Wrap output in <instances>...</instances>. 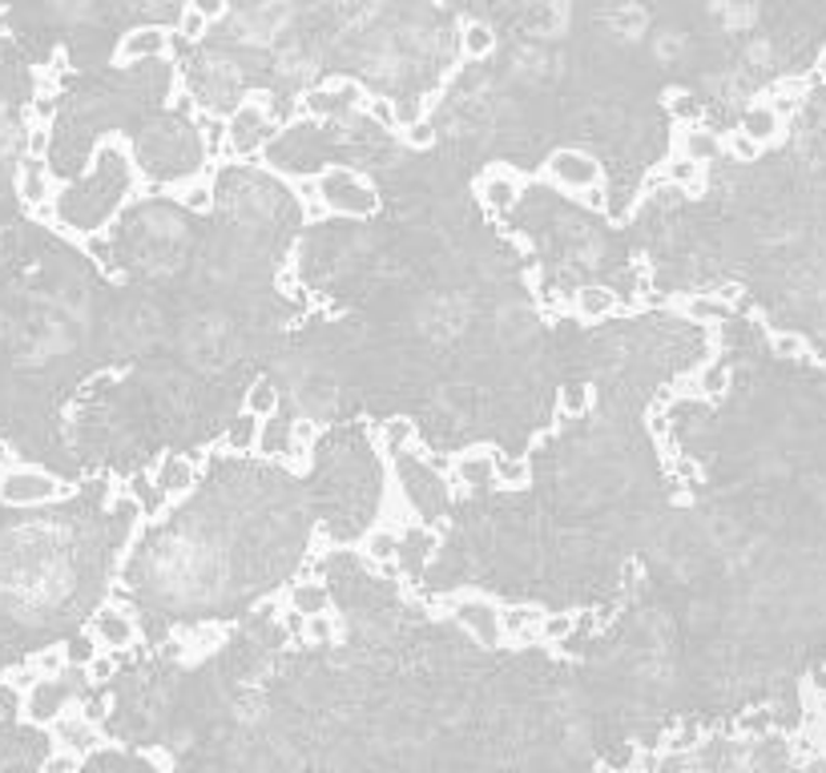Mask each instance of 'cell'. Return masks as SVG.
<instances>
[{
	"label": "cell",
	"mask_w": 826,
	"mask_h": 773,
	"mask_svg": "<svg viewBox=\"0 0 826 773\" xmlns=\"http://www.w3.org/2000/svg\"><path fill=\"white\" fill-rule=\"evenodd\" d=\"M722 746H710L722 765L718 773H826V761H795L786 733H754V737H718Z\"/></svg>",
	"instance_id": "obj_1"
},
{
	"label": "cell",
	"mask_w": 826,
	"mask_h": 773,
	"mask_svg": "<svg viewBox=\"0 0 826 773\" xmlns=\"http://www.w3.org/2000/svg\"><path fill=\"white\" fill-rule=\"evenodd\" d=\"M319 202H323L327 210L356 214V218H367V214L379 210V194H375L359 173H351V169H327V173H319Z\"/></svg>",
	"instance_id": "obj_2"
},
{
	"label": "cell",
	"mask_w": 826,
	"mask_h": 773,
	"mask_svg": "<svg viewBox=\"0 0 826 773\" xmlns=\"http://www.w3.org/2000/svg\"><path fill=\"white\" fill-rule=\"evenodd\" d=\"M69 488L61 484L57 476H49L41 467H13L0 476V504L9 507H33V504H49L65 495Z\"/></svg>",
	"instance_id": "obj_3"
},
{
	"label": "cell",
	"mask_w": 826,
	"mask_h": 773,
	"mask_svg": "<svg viewBox=\"0 0 826 773\" xmlns=\"http://www.w3.org/2000/svg\"><path fill=\"white\" fill-rule=\"evenodd\" d=\"M544 169H548V178H553L556 185L577 190V194L601 185V162H593V157L581 154V150H556V154L544 162Z\"/></svg>",
	"instance_id": "obj_4"
},
{
	"label": "cell",
	"mask_w": 826,
	"mask_h": 773,
	"mask_svg": "<svg viewBox=\"0 0 826 773\" xmlns=\"http://www.w3.org/2000/svg\"><path fill=\"white\" fill-rule=\"evenodd\" d=\"M452 617H456V624H464L472 636H480V645L496 648L500 641H504V613H496V608L488 605V601H480V596L456 601V605H452Z\"/></svg>",
	"instance_id": "obj_5"
},
{
	"label": "cell",
	"mask_w": 826,
	"mask_h": 773,
	"mask_svg": "<svg viewBox=\"0 0 826 773\" xmlns=\"http://www.w3.org/2000/svg\"><path fill=\"white\" fill-rule=\"evenodd\" d=\"M53 746L69 749V753H81V758H93V749L101 746V730L81 709H69V713L53 725Z\"/></svg>",
	"instance_id": "obj_6"
},
{
	"label": "cell",
	"mask_w": 826,
	"mask_h": 773,
	"mask_svg": "<svg viewBox=\"0 0 826 773\" xmlns=\"http://www.w3.org/2000/svg\"><path fill=\"white\" fill-rule=\"evenodd\" d=\"M170 49V28H162V25H142V28H133V33H126L121 41H117V61L121 65H138V61H154V56H162Z\"/></svg>",
	"instance_id": "obj_7"
},
{
	"label": "cell",
	"mask_w": 826,
	"mask_h": 773,
	"mask_svg": "<svg viewBox=\"0 0 826 773\" xmlns=\"http://www.w3.org/2000/svg\"><path fill=\"white\" fill-rule=\"evenodd\" d=\"M16 194L21 202L29 206V210H49V202H53V173L44 166L41 157H29L21 162V173H16Z\"/></svg>",
	"instance_id": "obj_8"
},
{
	"label": "cell",
	"mask_w": 826,
	"mask_h": 773,
	"mask_svg": "<svg viewBox=\"0 0 826 773\" xmlns=\"http://www.w3.org/2000/svg\"><path fill=\"white\" fill-rule=\"evenodd\" d=\"M89 636H93L105 653H121V648L133 645L138 624H133V617L121 613V608H101L98 617H93V624H89Z\"/></svg>",
	"instance_id": "obj_9"
},
{
	"label": "cell",
	"mask_w": 826,
	"mask_h": 773,
	"mask_svg": "<svg viewBox=\"0 0 826 773\" xmlns=\"http://www.w3.org/2000/svg\"><path fill=\"white\" fill-rule=\"evenodd\" d=\"M516 197H520V178H516L508 166H492L485 178H480V202H485L488 210H496V214L513 210Z\"/></svg>",
	"instance_id": "obj_10"
},
{
	"label": "cell",
	"mask_w": 826,
	"mask_h": 773,
	"mask_svg": "<svg viewBox=\"0 0 826 773\" xmlns=\"http://www.w3.org/2000/svg\"><path fill=\"white\" fill-rule=\"evenodd\" d=\"M783 126H786V121L778 117V113H774V105H770V101H758V105H750V109L741 113V121H738L741 133H746L750 141H758L762 150H766L770 141L783 138Z\"/></svg>",
	"instance_id": "obj_11"
},
{
	"label": "cell",
	"mask_w": 826,
	"mask_h": 773,
	"mask_svg": "<svg viewBox=\"0 0 826 773\" xmlns=\"http://www.w3.org/2000/svg\"><path fill=\"white\" fill-rule=\"evenodd\" d=\"M726 145H722V138L713 133V129H698V126H685L677 129V154L689 157V162H698V166H706V162H718V154H722Z\"/></svg>",
	"instance_id": "obj_12"
},
{
	"label": "cell",
	"mask_w": 826,
	"mask_h": 773,
	"mask_svg": "<svg viewBox=\"0 0 826 773\" xmlns=\"http://www.w3.org/2000/svg\"><path fill=\"white\" fill-rule=\"evenodd\" d=\"M154 484L170 495V500L173 495L190 492V484H194V464H190L185 455H166V460L157 464V472H154Z\"/></svg>",
	"instance_id": "obj_13"
},
{
	"label": "cell",
	"mask_w": 826,
	"mask_h": 773,
	"mask_svg": "<svg viewBox=\"0 0 826 773\" xmlns=\"http://www.w3.org/2000/svg\"><path fill=\"white\" fill-rule=\"evenodd\" d=\"M572 310H577V319L584 323H597V319H609L612 310H617V295L612 291H601V286H584L572 295Z\"/></svg>",
	"instance_id": "obj_14"
},
{
	"label": "cell",
	"mask_w": 826,
	"mask_h": 773,
	"mask_svg": "<svg viewBox=\"0 0 826 773\" xmlns=\"http://www.w3.org/2000/svg\"><path fill=\"white\" fill-rule=\"evenodd\" d=\"M327 584H319V580H302V584H291L286 592V605L291 613H302V617H319V613H327Z\"/></svg>",
	"instance_id": "obj_15"
},
{
	"label": "cell",
	"mask_w": 826,
	"mask_h": 773,
	"mask_svg": "<svg viewBox=\"0 0 826 773\" xmlns=\"http://www.w3.org/2000/svg\"><path fill=\"white\" fill-rule=\"evenodd\" d=\"M460 49H464L468 61H485V56H492V49H496V33L488 25H480V21H472V25H464V33H460Z\"/></svg>",
	"instance_id": "obj_16"
},
{
	"label": "cell",
	"mask_w": 826,
	"mask_h": 773,
	"mask_svg": "<svg viewBox=\"0 0 826 773\" xmlns=\"http://www.w3.org/2000/svg\"><path fill=\"white\" fill-rule=\"evenodd\" d=\"M258 439H262V420L246 411V415H238V420L227 427V439H222V443H227L230 451H255Z\"/></svg>",
	"instance_id": "obj_17"
},
{
	"label": "cell",
	"mask_w": 826,
	"mask_h": 773,
	"mask_svg": "<svg viewBox=\"0 0 826 773\" xmlns=\"http://www.w3.org/2000/svg\"><path fill=\"white\" fill-rule=\"evenodd\" d=\"M577 633V617L572 613H544V620H541V629H537V636H541L544 645H565L569 636Z\"/></svg>",
	"instance_id": "obj_18"
},
{
	"label": "cell",
	"mask_w": 826,
	"mask_h": 773,
	"mask_svg": "<svg viewBox=\"0 0 826 773\" xmlns=\"http://www.w3.org/2000/svg\"><path fill=\"white\" fill-rule=\"evenodd\" d=\"M246 411L258 415V420H271L274 411H279V387L274 383H258L255 391L246 395Z\"/></svg>",
	"instance_id": "obj_19"
},
{
	"label": "cell",
	"mask_w": 826,
	"mask_h": 773,
	"mask_svg": "<svg viewBox=\"0 0 826 773\" xmlns=\"http://www.w3.org/2000/svg\"><path fill=\"white\" fill-rule=\"evenodd\" d=\"M206 28H210V16L202 13L198 4H185L182 13H178V37H182V41H202Z\"/></svg>",
	"instance_id": "obj_20"
},
{
	"label": "cell",
	"mask_w": 826,
	"mask_h": 773,
	"mask_svg": "<svg viewBox=\"0 0 826 773\" xmlns=\"http://www.w3.org/2000/svg\"><path fill=\"white\" fill-rule=\"evenodd\" d=\"M701 169H706V166H698V162H689V157L677 154L670 166H666V182H673L677 190H682V185H698L701 182Z\"/></svg>",
	"instance_id": "obj_21"
},
{
	"label": "cell",
	"mask_w": 826,
	"mask_h": 773,
	"mask_svg": "<svg viewBox=\"0 0 826 773\" xmlns=\"http://www.w3.org/2000/svg\"><path fill=\"white\" fill-rule=\"evenodd\" d=\"M41 773H86V758L69 749H53V753H44Z\"/></svg>",
	"instance_id": "obj_22"
},
{
	"label": "cell",
	"mask_w": 826,
	"mask_h": 773,
	"mask_svg": "<svg viewBox=\"0 0 826 773\" xmlns=\"http://www.w3.org/2000/svg\"><path fill=\"white\" fill-rule=\"evenodd\" d=\"M16 713H25V690H16V681L0 677V721H13Z\"/></svg>",
	"instance_id": "obj_23"
},
{
	"label": "cell",
	"mask_w": 826,
	"mask_h": 773,
	"mask_svg": "<svg viewBox=\"0 0 826 773\" xmlns=\"http://www.w3.org/2000/svg\"><path fill=\"white\" fill-rule=\"evenodd\" d=\"M722 145H726V150H730V154H734V157H738V162H758V157H762V145H758V141L746 138L741 129H734V133H726V138H722Z\"/></svg>",
	"instance_id": "obj_24"
},
{
	"label": "cell",
	"mask_w": 826,
	"mask_h": 773,
	"mask_svg": "<svg viewBox=\"0 0 826 773\" xmlns=\"http://www.w3.org/2000/svg\"><path fill=\"white\" fill-rule=\"evenodd\" d=\"M403 141H408L412 150H431V145H436V126L420 117V121H412V126L403 129Z\"/></svg>",
	"instance_id": "obj_25"
},
{
	"label": "cell",
	"mask_w": 826,
	"mask_h": 773,
	"mask_svg": "<svg viewBox=\"0 0 826 773\" xmlns=\"http://www.w3.org/2000/svg\"><path fill=\"white\" fill-rule=\"evenodd\" d=\"M182 202H185V210H210V206H215V190L206 182H194V185H185Z\"/></svg>",
	"instance_id": "obj_26"
},
{
	"label": "cell",
	"mask_w": 826,
	"mask_h": 773,
	"mask_svg": "<svg viewBox=\"0 0 826 773\" xmlns=\"http://www.w3.org/2000/svg\"><path fill=\"white\" fill-rule=\"evenodd\" d=\"M367 109H371V117H379V121H384L387 129H399V126H403V117H399L396 105H391L387 98H371V101H367Z\"/></svg>",
	"instance_id": "obj_27"
},
{
	"label": "cell",
	"mask_w": 826,
	"mask_h": 773,
	"mask_svg": "<svg viewBox=\"0 0 826 773\" xmlns=\"http://www.w3.org/2000/svg\"><path fill=\"white\" fill-rule=\"evenodd\" d=\"M49 150V129L44 126H33L29 129V157H41Z\"/></svg>",
	"instance_id": "obj_28"
},
{
	"label": "cell",
	"mask_w": 826,
	"mask_h": 773,
	"mask_svg": "<svg viewBox=\"0 0 826 773\" xmlns=\"http://www.w3.org/2000/svg\"><path fill=\"white\" fill-rule=\"evenodd\" d=\"M13 467H21V464H16V451L9 448L4 439H0V476H4V472H13Z\"/></svg>",
	"instance_id": "obj_29"
},
{
	"label": "cell",
	"mask_w": 826,
	"mask_h": 773,
	"mask_svg": "<svg viewBox=\"0 0 826 773\" xmlns=\"http://www.w3.org/2000/svg\"><path fill=\"white\" fill-rule=\"evenodd\" d=\"M190 4H198V9H202L206 16H210V21H215V16L222 13V9H227V0H190Z\"/></svg>",
	"instance_id": "obj_30"
},
{
	"label": "cell",
	"mask_w": 826,
	"mask_h": 773,
	"mask_svg": "<svg viewBox=\"0 0 826 773\" xmlns=\"http://www.w3.org/2000/svg\"><path fill=\"white\" fill-rule=\"evenodd\" d=\"M823 89H826V81H823Z\"/></svg>",
	"instance_id": "obj_31"
}]
</instances>
